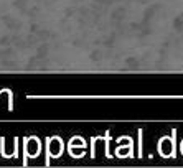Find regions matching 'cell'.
Wrapping results in <instances>:
<instances>
[{
	"instance_id": "1",
	"label": "cell",
	"mask_w": 183,
	"mask_h": 168,
	"mask_svg": "<svg viewBox=\"0 0 183 168\" xmlns=\"http://www.w3.org/2000/svg\"><path fill=\"white\" fill-rule=\"evenodd\" d=\"M104 140H106V157H111V153H109V142H111V135H109V130L106 132V135H104Z\"/></svg>"
},
{
	"instance_id": "2",
	"label": "cell",
	"mask_w": 183,
	"mask_h": 168,
	"mask_svg": "<svg viewBox=\"0 0 183 168\" xmlns=\"http://www.w3.org/2000/svg\"><path fill=\"white\" fill-rule=\"evenodd\" d=\"M139 157H142V130H139Z\"/></svg>"
}]
</instances>
